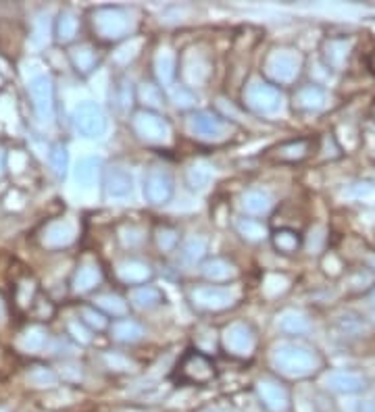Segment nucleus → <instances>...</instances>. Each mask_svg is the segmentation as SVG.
Here are the masks:
<instances>
[{
	"label": "nucleus",
	"mask_w": 375,
	"mask_h": 412,
	"mask_svg": "<svg viewBox=\"0 0 375 412\" xmlns=\"http://www.w3.org/2000/svg\"><path fill=\"white\" fill-rule=\"evenodd\" d=\"M271 364L279 375L288 379H304L322 371L323 358L313 348L284 342L271 350Z\"/></svg>",
	"instance_id": "nucleus-1"
},
{
	"label": "nucleus",
	"mask_w": 375,
	"mask_h": 412,
	"mask_svg": "<svg viewBox=\"0 0 375 412\" xmlns=\"http://www.w3.org/2000/svg\"><path fill=\"white\" fill-rule=\"evenodd\" d=\"M92 31L98 42L103 44H113L123 38H128L134 29V19L130 11L121 6H101L92 13L90 19Z\"/></svg>",
	"instance_id": "nucleus-2"
},
{
	"label": "nucleus",
	"mask_w": 375,
	"mask_h": 412,
	"mask_svg": "<svg viewBox=\"0 0 375 412\" xmlns=\"http://www.w3.org/2000/svg\"><path fill=\"white\" fill-rule=\"evenodd\" d=\"M304 69V58L294 48H273L263 60V75L273 85H292Z\"/></svg>",
	"instance_id": "nucleus-3"
},
{
	"label": "nucleus",
	"mask_w": 375,
	"mask_h": 412,
	"mask_svg": "<svg viewBox=\"0 0 375 412\" xmlns=\"http://www.w3.org/2000/svg\"><path fill=\"white\" fill-rule=\"evenodd\" d=\"M242 100H244L246 109L257 112V115H271V112H275V110L279 109L282 94L267 80H252L244 88Z\"/></svg>",
	"instance_id": "nucleus-4"
},
{
	"label": "nucleus",
	"mask_w": 375,
	"mask_h": 412,
	"mask_svg": "<svg viewBox=\"0 0 375 412\" xmlns=\"http://www.w3.org/2000/svg\"><path fill=\"white\" fill-rule=\"evenodd\" d=\"M188 298L194 308L205 312H221L238 302V294L234 290L219 285H196L190 290Z\"/></svg>",
	"instance_id": "nucleus-5"
},
{
	"label": "nucleus",
	"mask_w": 375,
	"mask_h": 412,
	"mask_svg": "<svg viewBox=\"0 0 375 412\" xmlns=\"http://www.w3.org/2000/svg\"><path fill=\"white\" fill-rule=\"evenodd\" d=\"M132 130L146 144H165L171 136V127L167 119L157 110L140 109L132 117Z\"/></svg>",
	"instance_id": "nucleus-6"
},
{
	"label": "nucleus",
	"mask_w": 375,
	"mask_h": 412,
	"mask_svg": "<svg viewBox=\"0 0 375 412\" xmlns=\"http://www.w3.org/2000/svg\"><path fill=\"white\" fill-rule=\"evenodd\" d=\"M178 375L182 381L194 385H207L217 377V369L215 362L200 350H188L180 366H178Z\"/></svg>",
	"instance_id": "nucleus-7"
},
{
	"label": "nucleus",
	"mask_w": 375,
	"mask_h": 412,
	"mask_svg": "<svg viewBox=\"0 0 375 412\" xmlns=\"http://www.w3.org/2000/svg\"><path fill=\"white\" fill-rule=\"evenodd\" d=\"M223 350L234 358H250L257 350V333L246 323H232L221 333Z\"/></svg>",
	"instance_id": "nucleus-8"
},
{
	"label": "nucleus",
	"mask_w": 375,
	"mask_h": 412,
	"mask_svg": "<svg viewBox=\"0 0 375 412\" xmlns=\"http://www.w3.org/2000/svg\"><path fill=\"white\" fill-rule=\"evenodd\" d=\"M29 90V98L34 110L38 115L40 121H53L54 117V88L48 75H38L31 82L27 83Z\"/></svg>",
	"instance_id": "nucleus-9"
},
{
	"label": "nucleus",
	"mask_w": 375,
	"mask_h": 412,
	"mask_svg": "<svg viewBox=\"0 0 375 412\" xmlns=\"http://www.w3.org/2000/svg\"><path fill=\"white\" fill-rule=\"evenodd\" d=\"M188 127L194 136L202 139H221L230 132V125L223 117L211 110H196L188 117Z\"/></svg>",
	"instance_id": "nucleus-10"
},
{
	"label": "nucleus",
	"mask_w": 375,
	"mask_h": 412,
	"mask_svg": "<svg viewBox=\"0 0 375 412\" xmlns=\"http://www.w3.org/2000/svg\"><path fill=\"white\" fill-rule=\"evenodd\" d=\"M76 127L86 137H101L107 132V117L103 109L94 102H83L73 112Z\"/></svg>",
	"instance_id": "nucleus-11"
},
{
	"label": "nucleus",
	"mask_w": 375,
	"mask_h": 412,
	"mask_svg": "<svg viewBox=\"0 0 375 412\" xmlns=\"http://www.w3.org/2000/svg\"><path fill=\"white\" fill-rule=\"evenodd\" d=\"M144 196L153 204H167L173 196V177L165 167H153L144 181Z\"/></svg>",
	"instance_id": "nucleus-12"
},
{
	"label": "nucleus",
	"mask_w": 375,
	"mask_h": 412,
	"mask_svg": "<svg viewBox=\"0 0 375 412\" xmlns=\"http://www.w3.org/2000/svg\"><path fill=\"white\" fill-rule=\"evenodd\" d=\"M257 393L263 406L271 412H288L290 411V393L284 385L275 379H259L257 381Z\"/></svg>",
	"instance_id": "nucleus-13"
},
{
	"label": "nucleus",
	"mask_w": 375,
	"mask_h": 412,
	"mask_svg": "<svg viewBox=\"0 0 375 412\" xmlns=\"http://www.w3.org/2000/svg\"><path fill=\"white\" fill-rule=\"evenodd\" d=\"M354 42L352 38H329L322 46L323 63L334 71H344L349 67Z\"/></svg>",
	"instance_id": "nucleus-14"
},
{
	"label": "nucleus",
	"mask_w": 375,
	"mask_h": 412,
	"mask_svg": "<svg viewBox=\"0 0 375 412\" xmlns=\"http://www.w3.org/2000/svg\"><path fill=\"white\" fill-rule=\"evenodd\" d=\"M313 146H315V142L311 137L290 139V142H284V144L275 146L269 152V159L275 161V163H300V161L311 157Z\"/></svg>",
	"instance_id": "nucleus-15"
},
{
	"label": "nucleus",
	"mask_w": 375,
	"mask_h": 412,
	"mask_svg": "<svg viewBox=\"0 0 375 412\" xmlns=\"http://www.w3.org/2000/svg\"><path fill=\"white\" fill-rule=\"evenodd\" d=\"M325 102H327V94L317 83H307L298 88L292 96V107L298 112H317L325 107Z\"/></svg>",
	"instance_id": "nucleus-16"
},
{
	"label": "nucleus",
	"mask_w": 375,
	"mask_h": 412,
	"mask_svg": "<svg viewBox=\"0 0 375 412\" xmlns=\"http://www.w3.org/2000/svg\"><path fill=\"white\" fill-rule=\"evenodd\" d=\"M153 267L144 260H138V258H128V260H121L117 267H115V277L125 283V285H142L146 281L153 279Z\"/></svg>",
	"instance_id": "nucleus-17"
},
{
	"label": "nucleus",
	"mask_w": 375,
	"mask_h": 412,
	"mask_svg": "<svg viewBox=\"0 0 375 412\" xmlns=\"http://www.w3.org/2000/svg\"><path fill=\"white\" fill-rule=\"evenodd\" d=\"M182 75L186 80L188 85H205L207 80L211 78V63L209 58L202 55V53H196L190 51V55L184 56V69H182Z\"/></svg>",
	"instance_id": "nucleus-18"
},
{
	"label": "nucleus",
	"mask_w": 375,
	"mask_h": 412,
	"mask_svg": "<svg viewBox=\"0 0 375 412\" xmlns=\"http://www.w3.org/2000/svg\"><path fill=\"white\" fill-rule=\"evenodd\" d=\"M325 385L336 391V393H359L367 387V379L361 373H352V371H336L329 373Z\"/></svg>",
	"instance_id": "nucleus-19"
},
{
	"label": "nucleus",
	"mask_w": 375,
	"mask_h": 412,
	"mask_svg": "<svg viewBox=\"0 0 375 412\" xmlns=\"http://www.w3.org/2000/svg\"><path fill=\"white\" fill-rule=\"evenodd\" d=\"M202 275L205 279L213 281V283H225V281H234L238 277V267L227 260V258H221V256H215V258H209L202 263Z\"/></svg>",
	"instance_id": "nucleus-20"
},
{
	"label": "nucleus",
	"mask_w": 375,
	"mask_h": 412,
	"mask_svg": "<svg viewBox=\"0 0 375 412\" xmlns=\"http://www.w3.org/2000/svg\"><path fill=\"white\" fill-rule=\"evenodd\" d=\"M134 188V181H132V175L121 169V167H108L107 173H105V192L111 198H125L132 194Z\"/></svg>",
	"instance_id": "nucleus-21"
},
{
	"label": "nucleus",
	"mask_w": 375,
	"mask_h": 412,
	"mask_svg": "<svg viewBox=\"0 0 375 412\" xmlns=\"http://www.w3.org/2000/svg\"><path fill=\"white\" fill-rule=\"evenodd\" d=\"M101 281H103L101 265L94 260H86V263H81L73 275V290L78 294H86V292H92L96 285H101Z\"/></svg>",
	"instance_id": "nucleus-22"
},
{
	"label": "nucleus",
	"mask_w": 375,
	"mask_h": 412,
	"mask_svg": "<svg viewBox=\"0 0 375 412\" xmlns=\"http://www.w3.org/2000/svg\"><path fill=\"white\" fill-rule=\"evenodd\" d=\"M155 75L157 82L161 83L163 88H169L175 82L178 75V56L173 55L171 51H159L155 56Z\"/></svg>",
	"instance_id": "nucleus-23"
},
{
	"label": "nucleus",
	"mask_w": 375,
	"mask_h": 412,
	"mask_svg": "<svg viewBox=\"0 0 375 412\" xmlns=\"http://www.w3.org/2000/svg\"><path fill=\"white\" fill-rule=\"evenodd\" d=\"M242 208L248 215L263 217V215H267L269 211L273 208V198L267 192H263V190H248L242 196Z\"/></svg>",
	"instance_id": "nucleus-24"
},
{
	"label": "nucleus",
	"mask_w": 375,
	"mask_h": 412,
	"mask_svg": "<svg viewBox=\"0 0 375 412\" xmlns=\"http://www.w3.org/2000/svg\"><path fill=\"white\" fill-rule=\"evenodd\" d=\"M71 240H73V227L67 221H54L44 229V236H42V244L48 248L67 246Z\"/></svg>",
	"instance_id": "nucleus-25"
},
{
	"label": "nucleus",
	"mask_w": 375,
	"mask_h": 412,
	"mask_svg": "<svg viewBox=\"0 0 375 412\" xmlns=\"http://www.w3.org/2000/svg\"><path fill=\"white\" fill-rule=\"evenodd\" d=\"M277 327L288 335H307L311 331V321L307 319V315L298 310H286L279 315Z\"/></svg>",
	"instance_id": "nucleus-26"
},
{
	"label": "nucleus",
	"mask_w": 375,
	"mask_h": 412,
	"mask_svg": "<svg viewBox=\"0 0 375 412\" xmlns=\"http://www.w3.org/2000/svg\"><path fill=\"white\" fill-rule=\"evenodd\" d=\"M271 244L279 254L290 256V254H296L298 248L302 246V238L294 229H277L271 233Z\"/></svg>",
	"instance_id": "nucleus-27"
},
{
	"label": "nucleus",
	"mask_w": 375,
	"mask_h": 412,
	"mask_svg": "<svg viewBox=\"0 0 375 412\" xmlns=\"http://www.w3.org/2000/svg\"><path fill=\"white\" fill-rule=\"evenodd\" d=\"M69 58H71V65L76 67V71L80 75H88L94 71L96 63H98V55L92 46L83 44V46H78L69 53Z\"/></svg>",
	"instance_id": "nucleus-28"
},
{
	"label": "nucleus",
	"mask_w": 375,
	"mask_h": 412,
	"mask_svg": "<svg viewBox=\"0 0 375 412\" xmlns=\"http://www.w3.org/2000/svg\"><path fill=\"white\" fill-rule=\"evenodd\" d=\"M111 333H113V337H115L117 342H121V344H134L138 339H142L144 329H142L140 323L130 321V319H123V321L113 323Z\"/></svg>",
	"instance_id": "nucleus-29"
},
{
	"label": "nucleus",
	"mask_w": 375,
	"mask_h": 412,
	"mask_svg": "<svg viewBox=\"0 0 375 412\" xmlns=\"http://www.w3.org/2000/svg\"><path fill=\"white\" fill-rule=\"evenodd\" d=\"M54 33H56V40L67 44L76 38L78 33V17L69 11H63L56 19V28H54Z\"/></svg>",
	"instance_id": "nucleus-30"
},
{
	"label": "nucleus",
	"mask_w": 375,
	"mask_h": 412,
	"mask_svg": "<svg viewBox=\"0 0 375 412\" xmlns=\"http://www.w3.org/2000/svg\"><path fill=\"white\" fill-rule=\"evenodd\" d=\"M132 302L142 310H148V308H155L163 302L161 290L153 287V285H142L132 292Z\"/></svg>",
	"instance_id": "nucleus-31"
},
{
	"label": "nucleus",
	"mask_w": 375,
	"mask_h": 412,
	"mask_svg": "<svg viewBox=\"0 0 375 412\" xmlns=\"http://www.w3.org/2000/svg\"><path fill=\"white\" fill-rule=\"evenodd\" d=\"M94 302H96V308H101L105 315H113V317H123L130 310L128 302L117 294H103Z\"/></svg>",
	"instance_id": "nucleus-32"
},
{
	"label": "nucleus",
	"mask_w": 375,
	"mask_h": 412,
	"mask_svg": "<svg viewBox=\"0 0 375 412\" xmlns=\"http://www.w3.org/2000/svg\"><path fill=\"white\" fill-rule=\"evenodd\" d=\"M236 229L244 240L248 242H261L267 238V227L263 223L255 219H238L236 221Z\"/></svg>",
	"instance_id": "nucleus-33"
},
{
	"label": "nucleus",
	"mask_w": 375,
	"mask_h": 412,
	"mask_svg": "<svg viewBox=\"0 0 375 412\" xmlns=\"http://www.w3.org/2000/svg\"><path fill=\"white\" fill-rule=\"evenodd\" d=\"M46 339H48V335H46V331L42 329V327H31V329L26 331L19 337L17 344H19V348L24 352H40L46 346Z\"/></svg>",
	"instance_id": "nucleus-34"
},
{
	"label": "nucleus",
	"mask_w": 375,
	"mask_h": 412,
	"mask_svg": "<svg viewBox=\"0 0 375 412\" xmlns=\"http://www.w3.org/2000/svg\"><path fill=\"white\" fill-rule=\"evenodd\" d=\"M155 240L161 252H173L180 244V231L171 225H159L155 231Z\"/></svg>",
	"instance_id": "nucleus-35"
},
{
	"label": "nucleus",
	"mask_w": 375,
	"mask_h": 412,
	"mask_svg": "<svg viewBox=\"0 0 375 412\" xmlns=\"http://www.w3.org/2000/svg\"><path fill=\"white\" fill-rule=\"evenodd\" d=\"M138 98L146 105V109L153 110V107H161L163 105V92L161 85H155L150 82H144L138 90Z\"/></svg>",
	"instance_id": "nucleus-36"
},
{
	"label": "nucleus",
	"mask_w": 375,
	"mask_h": 412,
	"mask_svg": "<svg viewBox=\"0 0 375 412\" xmlns=\"http://www.w3.org/2000/svg\"><path fill=\"white\" fill-rule=\"evenodd\" d=\"M207 240L205 238H190L184 248H182V256H184V260L186 263H198V260H202L205 258V254H207Z\"/></svg>",
	"instance_id": "nucleus-37"
},
{
	"label": "nucleus",
	"mask_w": 375,
	"mask_h": 412,
	"mask_svg": "<svg viewBox=\"0 0 375 412\" xmlns=\"http://www.w3.org/2000/svg\"><path fill=\"white\" fill-rule=\"evenodd\" d=\"M80 315H81V321H83L90 329H94V331L107 329V325H108L107 315L98 312V310H96V306H94V308H92V306H83V308L80 310Z\"/></svg>",
	"instance_id": "nucleus-38"
},
{
	"label": "nucleus",
	"mask_w": 375,
	"mask_h": 412,
	"mask_svg": "<svg viewBox=\"0 0 375 412\" xmlns=\"http://www.w3.org/2000/svg\"><path fill=\"white\" fill-rule=\"evenodd\" d=\"M101 161L98 159H83L78 165V181L83 188H90L96 179V171H98Z\"/></svg>",
	"instance_id": "nucleus-39"
},
{
	"label": "nucleus",
	"mask_w": 375,
	"mask_h": 412,
	"mask_svg": "<svg viewBox=\"0 0 375 412\" xmlns=\"http://www.w3.org/2000/svg\"><path fill=\"white\" fill-rule=\"evenodd\" d=\"M51 165H53L54 173L58 177H65L67 175V167H69V154H67V148L63 144H56L51 152Z\"/></svg>",
	"instance_id": "nucleus-40"
},
{
	"label": "nucleus",
	"mask_w": 375,
	"mask_h": 412,
	"mask_svg": "<svg viewBox=\"0 0 375 412\" xmlns=\"http://www.w3.org/2000/svg\"><path fill=\"white\" fill-rule=\"evenodd\" d=\"M209 177H211V171L209 167L202 165H194L190 171H188V184L192 190H200L209 184Z\"/></svg>",
	"instance_id": "nucleus-41"
},
{
	"label": "nucleus",
	"mask_w": 375,
	"mask_h": 412,
	"mask_svg": "<svg viewBox=\"0 0 375 412\" xmlns=\"http://www.w3.org/2000/svg\"><path fill=\"white\" fill-rule=\"evenodd\" d=\"M121 242H123V246H130L135 248L140 246L144 240H146V236H144V231L140 229V227H135V225H128V227H123L121 229Z\"/></svg>",
	"instance_id": "nucleus-42"
},
{
	"label": "nucleus",
	"mask_w": 375,
	"mask_h": 412,
	"mask_svg": "<svg viewBox=\"0 0 375 412\" xmlns=\"http://www.w3.org/2000/svg\"><path fill=\"white\" fill-rule=\"evenodd\" d=\"M29 381L34 385H38V387H46V385H53L56 381V377H54V373H51L48 369H34L31 373H29Z\"/></svg>",
	"instance_id": "nucleus-43"
},
{
	"label": "nucleus",
	"mask_w": 375,
	"mask_h": 412,
	"mask_svg": "<svg viewBox=\"0 0 375 412\" xmlns=\"http://www.w3.org/2000/svg\"><path fill=\"white\" fill-rule=\"evenodd\" d=\"M325 244V229H323L322 225H317V227H313L311 229V236H309V250H313V252H319Z\"/></svg>",
	"instance_id": "nucleus-44"
},
{
	"label": "nucleus",
	"mask_w": 375,
	"mask_h": 412,
	"mask_svg": "<svg viewBox=\"0 0 375 412\" xmlns=\"http://www.w3.org/2000/svg\"><path fill=\"white\" fill-rule=\"evenodd\" d=\"M173 100H175V105H178V109H190L192 107V102H194V98H192V94L188 92V90H175V94H173Z\"/></svg>",
	"instance_id": "nucleus-45"
},
{
	"label": "nucleus",
	"mask_w": 375,
	"mask_h": 412,
	"mask_svg": "<svg viewBox=\"0 0 375 412\" xmlns=\"http://www.w3.org/2000/svg\"><path fill=\"white\" fill-rule=\"evenodd\" d=\"M361 412H375V402H363L361 404Z\"/></svg>",
	"instance_id": "nucleus-46"
},
{
	"label": "nucleus",
	"mask_w": 375,
	"mask_h": 412,
	"mask_svg": "<svg viewBox=\"0 0 375 412\" xmlns=\"http://www.w3.org/2000/svg\"><path fill=\"white\" fill-rule=\"evenodd\" d=\"M367 65H369V71L375 75V51L369 55V60H367Z\"/></svg>",
	"instance_id": "nucleus-47"
},
{
	"label": "nucleus",
	"mask_w": 375,
	"mask_h": 412,
	"mask_svg": "<svg viewBox=\"0 0 375 412\" xmlns=\"http://www.w3.org/2000/svg\"><path fill=\"white\" fill-rule=\"evenodd\" d=\"M4 173V154H2V150H0V175Z\"/></svg>",
	"instance_id": "nucleus-48"
},
{
	"label": "nucleus",
	"mask_w": 375,
	"mask_h": 412,
	"mask_svg": "<svg viewBox=\"0 0 375 412\" xmlns=\"http://www.w3.org/2000/svg\"><path fill=\"white\" fill-rule=\"evenodd\" d=\"M369 269H371V271L375 273V256H371V258H369Z\"/></svg>",
	"instance_id": "nucleus-49"
},
{
	"label": "nucleus",
	"mask_w": 375,
	"mask_h": 412,
	"mask_svg": "<svg viewBox=\"0 0 375 412\" xmlns=\"http://www.w3.org/2000/svg\"><path fill=\"white\" fill-rule=\"evenodd\" d=\"M369 302H371V306L375 308V287H374V292H371V296H369Z\"/></svg>",
	"instance_id": "nucleus-50"
},
{
	"label": "nucleus",
	"mask_w": 375,
	"mask_h": 412,
	"mask_svg": "<svg viewBox=\"0 0 375 412\" xmlns=\"http://www.w3.org/2000/svg\"><path fill=\"white\" fill-rule=\"evenodd\" d=\"M2 312H4V302H2V298H0V317H2Z\"/></svg>",
	"instance_id": "nucleus-51"
},
{
	"label": "nucleus",
	"mask_w": 375,
	"mask_h": 412,
	"mask_svg": "<svg viewBox=\"0 0 375 412\" xmlns=\"http://www.w3.org/2000/svg\"><path fill=\"white\" fill-rule=\"evenodd\" d=\"M0 412H6V411H4V408H0Z\"/></svg>",
	"instance_id": "nucleus-52"
}]
</instances>
